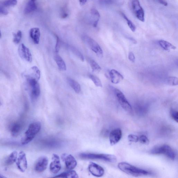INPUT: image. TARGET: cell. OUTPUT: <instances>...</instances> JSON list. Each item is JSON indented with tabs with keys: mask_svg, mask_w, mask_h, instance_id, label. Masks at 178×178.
<instances>
[{
	"mask_svg": "<svg viewBox=\"0 0 178 178\" xmlns=\"http://www.w3.org/2000/svg\"><path fill=\"white\" fill-rule=\"evenodd\" d=\"M118 168L122 172L135 177H141L151 175V172L148 171L137 168L125 162H121L118 164Z\"/></svg>",
	"mask_w": 178,
	"mask_h": 178,
	"instance_id": "cell-1",
	"label": "cell"
},
{
	"mask_svg": "<svg viewBox=\"0 0 178 178\" xmlns=\"http://www.w3.org/2000/svg\"><path fill=\"white\" fill-rule=\"evenodd\" d=\"M41 127V124L39 122H35L30 124L25 132V135L21 139L22 144L26 145L31 142L40 131Z\"/></svg>",
	"mask_w": 178,
	"mask_h": 178,
	"instance_id": "cell-2",
	"label": "cell"
},
{
	"mask_svg": "<svg viewBox=\"0 0 178 178\" xmlns=\"http://www.w3.org/2000/svg\"><path fill=\"white\" fill-rule=\"evenodd\" d=\"M150 153L153 155H164L172 160H174L176 158L175 151L170 146L167 144L156 146L151 150Z\"/></svg>",
	"mask_w": 178,
	"mask_h": 178,
	"instance_id": "cell-3",
	"label": "cell"
},
{
	"mask_svg": "<svg viewBox=\"0 0 178 178\" xmlns=\"http://www.w3.org/2000/svg\"><path fill=\"white\" fill-rule=\"evenodd\" d=\"M79 157L82 159L100 160L110 163H115L117 160L114 155L107 154L82 153L79 154Z\"/></svg>",
	"mask_w": 178,
	"mask_h": 178,
	"instance_id": "cell-4",
	"label": "cell"
},
{
	"mask_svg": "<svg viewBox=\"0 0 178 178\" xmlns=\"http://www.w3.org/2000/svg\"><path fill=\"white\" fill-rule=\"evenodd\" d=\"M26 80L30 88V96L33 101H36L40 94V89L38 80L34 78L26 75Z\"/></svg>",
	"mask_w": 178,
	"mask_h": 178,
	"instance_id": "cell-5",
	"label": "cell"
},
{
	"mask_svg": "<svg viewBox=\"0 0 178 178\" xmlns=\"http://www.w3.org/2000/svg\"><path fill=\"white\" fill-rule=\"evenodd\" d=\"M115 93L118 101L121 107L128 114H133V109L124 94L117 89H115Z\"/></svg>",
	"mask_w": 178,
	"mask_h": 178,
	"instance_id": "cell-6",
	"label": "cell"
},
{
	"mask_svg": "<svg viewBox=\"0 0 178 178\" xmlns=\"http://www.w3.org/2000/svg\"><path fill=\"white\" fill-rule=\"evenodd\" d=\"M83 39L90 48L99 57L103 56V51L100 45L96 40L90 37L85 35L83 37Z\"/></svg>",
	"mask_w": 178,
	"mask_h": 178,
	"instance_id": "cell-7",
	"label": "cell"
},
{
	"mask_svg": "<svg viewBox=\"0 0 178 178\" xmlns=\"http://www.w3.org/2000/svg\"><path fill=\"white\" fill-rule=\"evenodd\" d=\"M132 9L136 17L141 21L144 22L145 13L139 0H132Z\"/></svg>",
	"mask_w": 178,
	"mask_h": 178,
	"instance_id": "cell-8",
	"label": "cell"
},
{
	"mask_svg": "<svg viewBox=\"0 0 178 178\" xmlns=\"http://www.w3.org/2000/svg\"><path fill=\"white\" fill-rule=\"evenodd\" d=\"M61 158L64 162L66 168L68 170H73L76 167V160L72 155L64 153L62 155Z\"/></svg>",
	"mask_w": 178,
	"mask_h": 178,
	"instance_id": "cell-9",
	"label": "cell"
},
{
	"mask_svg": "<svg viewBox=\"0 0 178 178\" xmlns=\"http://www.w3.org/2000/svg\"><path fill=\"white\" fill-rule=\"evenodd\" d=\"M16 164L17 168L21 172H24L27 168L28 163L26 154L24 151H21L19 153L17 158Z\"/></svg>",
	"mask_w": 178,
	"mask_h": 178,
	"instance_id": "cell-10",
	"label": "cell"
},
{
	"mask_svg": "<svg viewBox=\"0 0 178 178\" xmlns=\"http://www.w3.org/2000/svg\"><path fill=\"white\" fill-rule=\"evenodd\" d=\"M19 55L23 59L25 60L28 62H31L32 61V56L29 49L26 46L23 44L19 46L18 48Z\"/></svg>",
	"mask_w": 178,
	"mask_h": 178,
	"instance_id": "cell-11",
	"label": "cell"
},
{
	"mask_svg": "<svg viewBox=\"0 0 178 178\" xmlns=\"http://www.w3.org/2000/svg\"><path fill=\"white\" fill-rule=\"evenodd\" d=\"M48 164V159L46 157H40L35 163V170L37 172H43L46 170Z\"/></svg>",
	"mask_w": 178,
	"mask_h": 178,
	"instance_id": "cell-12",
	"label": "cell"
},
{
	"mask_svg": "<svg viewBox=\"0 0 178 178\" xmlns=\"http://www.w3.org/2000/svg\"><path fill=\"white\" fill-rule=\"evenodd\" d=\"M89 170L92 175L97 177H102L105 174L104 169L100 166L93 162L90 163Z\"/></svg>",
	"mask_w": 178,
	"mask_h": 178,
	"instance_id": "cell-13",
	"label": "cell"
},
{
	"mask_svg": "<svg viewBox=\"0 0 178 178\" xmlns=\"http://www.w3.org/2000/svg\"><path fill=\"white\" fill-rule=\"evenodd\" d=\"M122 132L121 129L117 128L112 130L109 134V140L111 145H115L121 140Z\"/></svg>",
	"mask_w": 178,
	"mask_h": 178,
	"instance_id": "cell-14",
	"label": "cell"
},
{
	"mask_svg": "<svg viewBox=\"0 0 178 178\" xmlns=\"http://www.w3.org/2000/svg\"><path fill=\"white\" fill-rule=\"evenodd\" d=\"M61 169L60 159L57 155L54 154L52 157V161L50 165V170L52 173L57 174Z\"/></svg>",
	"mask_w": 178,
	"mask_h": 178,
	"instance_id": "cell-15",
	"label": "cell"
},
{
	"mask_svg": "<svg viewBox=\"0 0 178 178\" xmlns=\"http://www.w3.org/2000/svg\"><path fill=\"white\" fill-rule=\"evenodd\" d=\"M109 75L112 83L118 84L124 79V77L118 71L112 69L109 73Z\"/></svg>",
	"mask_w": 178,
	"mask_h": 178,
	"instance_id": "cell-16",
	"label": "cell"
},
{
	"mask_svg": "<svg viewBox=\"0 0 178 178\" xmlns=\"http://www.w3.org/2000/svg\"><path fill=\"white\" fill-rule=\"evenodd\" d=\"M30 36L33 43L38 44L39 43L40 31L39 28H31L30 31Z\"/></svg>",
	"mask_w": 178,
	"mask_h": 178,
	"instance_id": "cell-17",
	"label": "cell"
},
{
	"mask_svg": "<svg viewBox=\"0 0 178 178\" xmlns=\"http://www.w3.org/2000/svg\"><path fill=\"white\" fill-rule=\"evenodd\" d=\"M35 0H29L24 10V13L28 15L35 11L37 9V5Z\"/></svg>",
	"mask_w": 178,
	"mask_h": 178,
	"instance_id": "cell-18",
	"label": "cell"
},
{
	"mask_svg": "<svg viewBox=\"0 0 178 178\" xmlns=\"http://www.w3.org/2000/svg\"><path fill=\"white\" fill-rule=\"evenodd\" d=\"M91 14L92 26L94 27H96L100 17V13L96 9L93 8L91 10Z\"/></svg>",
	"mask_w": 178,
	"mask_h": 178,
	"instance_id": "cell-19",
	"label": "cell"
},
{
	"mask_svg": "<svg viewBox=\"0 0 178 178\" xmlns=\"http://www.w3.org/2000/svg\"><path fill=\"white\" fill-rule=\"evenodd\" d=\"M54 59L59 70L62 71H66V64L62 58L59 55H56L54 56Z\"/></svg>",
	"mask_w": 178,
	"mask_h": 178,
	"instance_id": "cell-20",
	"label": "cell"
},
{
	"mask_svg": "<svg viewBox=\"0 0 178 178\" xmlns=\"http://www.w3.org/2000/svg\"><path fill=\"white\" fill-rule=\"evenodd\" d=\"M67 81L69 84L72 89H73L75 92L76 93H80L81 91V88L80 84L73 79L68 77Z\"/></svg>",
	"mask_w": 178,
	"mask_h": 178,
	"instance_id": "cell-21",
	"label": "cell"
},
{
	"mask_svg": "<svg viewBox=\"0 0 178 178\" xmlns=\"http://www.w3.org/2000/svg\"><path fill=\"white\" fill-rule=\"evenodd\" d=\"M54 177L77 178H78L79 177L77 172L75 170H70L69 171L62 172Z\"/></svg>",
	"mask_w": 178,
	"mask_h": 178,
	"instance_id": "cell-22",
	"label": "cell"
},
{
	"mask_svg": "<svg viewBox=\"0 0 178 178\" xmlns=\"http://www.w3.org/2000/svg\"><path fill=\"white\" fill-rule=\"evenodd\" d=\"M22 129V125L20 123H17L13 124L10 128L11 134L13 136H17Z\"/></svg>",
	"mask_w": 178,
	"mask_h": 178,
	"instance_id": "cell-23",
	"label": "cell"
},
{
	"mask_svg": "<svg viewBox=\"0 0 178 178\" xmlns=\"http://www.w3.org/2000/svg\"><path fill=\"white\" fill-rule=\"evenodd\" d=\"M159 44L162 48L166 51L171 50H175L176 47L171 43L163 40H160L159 41Z\"/></svg>",
	"mask_w": 178,
	"mask_h": 178,
	"instance_id": "cell-24",
	"label": "cell"
},
{
	"mask_svg": "<svg viewBox=\"0 0 178 178\" xmlns=\"http://www.w3.org/2000/svg\"><path fill=\"white\" fill-rule=\"evenodd\" d=\"M18 156V153L17 151H14L10 153L7 159L6 163L8 165H10L13 164L16 162Z\"/></svg>",
	"mask_w": 178,
	"mask_h": 178,
	"instance_id": "cell-25",
	"label": "cell"
},
{
	"mask_svg": "<svg viewBox=\"0 0 178 178\" xmlns=\"http://www.w3.org/2000/svg\"><path fill=\"white\" fill-rule=\"evenodd\" d=\"M32 73L31 75H27V76L34 78L38 81L39 80L40 77V72L37 67L34 66L31 68Z\"/></svg>",
	"mask_w": 178,
	"mask_h": 178,
	"instance_id": "cell-26",
	"label": "cell"
},
{
	"mask_svg": "<svg viewBox=\"0 0 178 178\" xmlns=\"http://www.w3.org/2000/svg\"><path fill=\"white\" fill-rule=\"evenodd\" d=\"M89 63L93 72L99 73L101 71V67L94 60L90 59L89 60Z\"/></svg>",
	"mask_w": 178,
	"mask_h": 178,
	"instance_id": "cell-27",
	"label": "cell"
},
{
	"mask_svg": "<svg viewBox=\"0 0 178 178\" xmlns=\"http://www.w3.org/2000/svg\"><path fill=\"white\" fill-rule=\"evenodd\" d=\"M69 48L72 51V52L75 55V56H77L79 59H80L81 61L84 62V58L83 55L80 51L78 50L77 49L75 48V47L73 46H70Z\"/></svg>",
	"mask_w": 178,
	"mask_h": 178,
	"instance_id": "cell-28",
	"label": "cell"
},
{
	"mask_svg": "<svg viewBox=\"0 0 178 178\" xmlns=\"http://www.w3.org/2000/svg\"><path fill=\"white\" fill-rule=\"evenodd\" d=\"M121 15H122V16L124 17L125 20L126 21L129 27L130 28L132 32H134L136 29V28L134 24L133 23L131 20H130V19L128 18V17L126 16V15L122 13H121Z\"/></svg>",
	"mask_w": 178,
	"mask_h": 178,
	"instance_id": "cell-29",
	"label": "cell"
},
{
	"mask_svg": "<svg viewBox=\"0 0 178 178\" xmlns=\"http://www.w3.org/2000/svg\"><path fill=\"white\" fill-rule=\"evenodd\" d=\"M89 77L91 79L97 87H102V84L101 80L98 77L94 75H89Z\"/></svg>",
	"mask_w": 178,
	"mask_h": 178,
	"instance_id": "cell-30",
	"label": "cell"
},
{
	"mask_svg": "<svg viewBox=\"0 0 178 178\" xmlns=\"http://www.w3.org/2000/svg\"><path fill=\"white\" fill-rule=\"evenodd\" d=\"M13 41L16 44H18L20 43L22 37V33L21 31L19 30L17 33H13Z\"/></svg>",
	"mask_w": 178,
	"mask_h": 178,
	"instance_id": "cell-31",
	"label": "cell"
},
{
	"mask_svg": "<svg viewBox=\"0 0 178 178\" xmlns=\"http://www.w3.org/2000/svg\"><path fill=\"white\" fill-rule=\"evenodd\" d=\"M167 82L169 85L177 86L178 84V79L175 77H170L167 79Z\"/></svg>",
	"mask_w": 178,
	"mask_h": 178,
	"instance_id": "cell-32",
	"label": "cell"
},
{
	"mask_svg": "<svg viewBox=\"0 0 178 178\" xmlns=\"http://www.w3.org/2000/svg\"><path fill=\"white\" fill-rule=\"evenodd\" d=\"M17 3V0H6L3 3L5 7L14 6Z\"/></svg>",
	"mask_w": 178,
	"mask_h": 178,
	"instance_id": "cell-33",
	"label": "cell"
},
{
	"mask_svg": "<svg viewBox=\"0 0 178 178\" xmlns=\"http://www.w3.org/2000/svg\"><path fill=\"white\" fill-rule=\"evenodd\" d=\"M139 141L141 143L144 144V145H148L149 143V140L148 137L145 135H141L139 137Z\"/></svg>",
	"mask_w": 178,
	"mask_h": 178,
	"instance_id": "cell-34",
	"label": "cell"
},
{
	"mask_svg": "<svg viewBox=\"0 0 178 178\" xmlns=\"http://www.w3.org/2000/svg\"><path fill=\"white\" fill-rule=\"evenodd\" d=\"M171 117L176 122L178 121V113L177 111L174 109H172L170 111Z\"/></svg>",
	"mask_w": 178,
	"mask_h": 178,
	"instance_id": "cell-35",
	"label": "cell"
},
{
	"mask_svg": "<svg viewBox=\"0 0 178 178\" xmlns=\"http://www.w3.org/2000/svg\"><path fill=\"white\" fill-rule=\"evenodd\" d=\"M128 139L130 142L136 143L138 142L139 137L133 134H130L128 136Z\"/></svg>",
	"mask_w": 178,
	"mask_h": 178,
	"instance_id": "cell-36",
	"label": "cell"
},
{
	"mask_svg": "<svg viewBox=\"0 0 178 178\" xmlns=\"http://www.w3.org/2000/svg\"><path fill=\"white\" fill-rule=\"evenodd\" d=\"M114 0H99V3L102 5H110L114 2Z\"/></svg>",
	"mask_w": 178,
	"mask_h": 178,
	"instance_id": "cell-37",
	"label": "cell"
},
{
	"mask_svg": "<svg viewBox=\"0 0 178 178\" xmlns=\"http://www.w3.org/2000/svg\"><path fill=\"white\" fill-rule=\"evenodd\" d=\"M56 37V43L55 46V51L56 53L59 52L60 46L61 42L60 39L57 36Z\"/></svg>",
	"mask_w": 178,
	"mask_h": 178,
	"instance_id": "cell-38",
	"label": "cell"
},
{
	"mask_svg": "<svg viewBox=\"0 0 178 178\" xmlns=\"http://www.w3.org/2000/svg\"><path fill=\"white\" fill-rule=\"evenodd\" d=\"M128 59L132 62H134L135 60V57L134 54L133 52H130L128 54Z\"/></svg>",
	"mask_w": 178,
	"mask_h": 178,
	"instance_id": "cell-39",
	"label": "cell"
},
{
	"mask_svg": "<svg viewBox=\"0 0 178 178\" xmlns=\"http://www.w3.org/2000/svg\"><path fill=\"white\" fill-rule=\"evenodd\" d=\"M68 14L66 8H63L61 12V17L62 18H66L68 16Z\"/></svg>",
	"mask_w": 178,
	"mask_h": 178,
	"instance_id": "cell-40",
	"label": "cell"
},
{
	"mask_svg": "<svg viewBox=\"0 0 178 178\" xmlns=\"http://www.w3.org/2000/svg\"><path fill=\"white\" fill-rule=\"evenodd\" d=\"M8 14V12L3 7L0 6V15H6Z\"/></svg>",
	"mask_w": 178,
	"mask_h": 178,
	"instance_id": "cell-41",
	"label": "cell"
},
{
	"mask_svg": "<svg viewBox=\"0 0 178 178\" xmlns=\"http://www.w3.org/2000/svg\"><path fill=\"white\" fill-rule=\"evenodd\" d=\"M157 1L158 2V3L163 5V6H168V3L165 0H157Z\"/></svg>",
	"mask_w": 178,
	"mask_h": 178,
	"instance_id": "cell-42",
	"label": "cell"
},
{
	"mask_svg": "<svg viewBox=\"0 0 178 178\" xmlns=\"http://www.w3.org/2000/svg\"><path fill=\"white\" fill-rule=\"evenodd\" d=\"M87 0H79V3L81 5H84L87 2Z\"/></svg>",
	"mask_w": 178,
	"mask_h": 178,
	"instance_id": "cell-43",
	"label": "cell"
},
{
	"mask_svg": "<svg viewBox=\"0 0 178 178\" xmlns=\"http://www.w3.org/2000/svg\"><path fill=\"white\" fill-rule=\"evenodd\" d=\"M5 177H4V176H3L2 175L0 174V178H5Z\"/></svg>",
	"mask_w": 178,
	"mask_h": 178,
	"instance_id": "cell-44",
	"label": "cell"
},
{
	"mask_svg": "<svg viewBox=\"0 0 178 178\" xmlns=\"http://www.w3.org/2000/svg\"><path fill=\"white\" fill-rule=\"evenodd\" d=\"M1 30H0V38H1Z\"/></svg>",
	"mask_w": 178,
	"mask_h": 178,
	"instance_id": "cell-45",
	"label": "cell"
},
{
	"mask_svg": "<svg viewBox=\"0 0 178 178\" xmlns=\"http://www.w3.org/2000/svg\"><path fill=\"white\" fill-rule=\"evenodd\" d=\"M1 105V102H0V105Z\"/></svg>",
	"mask_w": 178,
	"mask_h": 178,
	"instance_id": "cell-46",
	"label": "cell"
},
{
	"mask_svg": "<svg viewBox=\"0 0 178 178\" xmlns=\"http://www.w3.org/2000/svg\"><path fill=\"white\" fill-rule=\"evenodd\" d=\"M35 1H36V0H35Z\"/></svg>",
	"mask_w": 178,
	"mask_h": 178,
	"instance_id": "cell-47",
	"label": "cell"
}]
</instances>
